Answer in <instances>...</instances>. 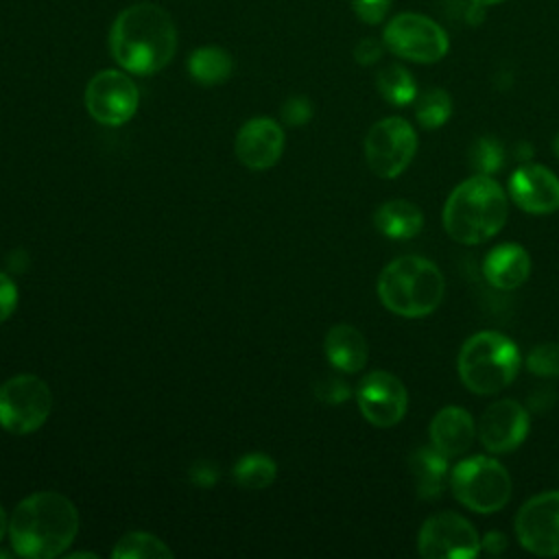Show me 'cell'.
<instances>
[{"label": "cell", "instance_id": "cell-1", "mask_svg": "<svg viewBox=\"0 0 559 559\" xmlns=\"http://www.w3.org/2000/svg\"><path fill=\"white\" fill-rule=\"evenodd\" d=\"M109 50L122 70L140 76L155 74L175 57V22L159 4H131L111 24Z\"/></svg>", "mask_w": 559, "mask_h": 559}, {"label": "cell", "instance_id": "cell-2", "mask_svg": "<svg viewBox=\"0 0 559 559\" xmlns=\"http://www.w3.org/2000/svg\"><path fill=\"white\" fill-rule=\"evenodd\" d=\"M79 533L76 507L59 491H35L17 502L9 520L15 555L52 559L63 555Z\"/></svg>", "mask_w": 559, "mask_h": 559}, {"label": "cell", "instance_id": "cell-3", "mask_svg": "<svg viewBox=\"0 0 559 559\" xmlns=\"http://www.w3.org/2000/svg\"><path fill=\"white\" fill-rule=\"evenodd\" d=\"M509 205L502 186L489 175L461 181L443 205V227L461 245H480L507 223Z\"/></svg>", "mask_w": 559, "mask_h": 559}, {"label": "cell", "instance_id": "cell-4", "mask_svg": "<svg viewBox=\"0 0 559 559\" xmlns=\"http://www.w3.org/2000/svg\"><path fill=\"white\" fill-rule=\"evenodd\" d=\"M443 293V273L421 255L395 258L378 277V297L382 306L406 319L430 314L441 304Z\"/></svg>", "mask_w": 559, "mask_h": 559}, {"label": "cell", "instance_id": "cell-5", "mask_svg": "<svg viewBox=\"0 0 559 559\" xmlns=\"http://www.w3.org/2000/svg\"><path fill=\"white\" fill-rule=\"evenodd\" d=\"M522 365V356L511 338L493 330L469 336L456 358L461 382L476 395H491L509 386Z\"/></svg>", "mask_w": 559, "mask_h": 559}, {"label": "cell", "instance_id": "cell-6", "mask_svg": "<svg viewBox=\"0 0 559 559\" xmlns=\"http://www.w3.org/2000/svg\"><path fill=\"white\" fill-rule=\"evenodd\" d=\"M450 489L469 511L496 513L511 498V476L496 459L472 456L454 465Z\"/></svg>", "mask_w": 559, "mask_h": 559}, {"label": "cell", "instance_id": "cell-7", "mask_svg": "<svg viewBox=\"0 0 559 559\" xmlns=\"http://www.w3.org/2000/svg\"><path fill=\"white\" fill-rule=\"evenodd\" d=\"M384 48L413 63H437L448 55V33L428 15L404 11L391 17L382 33Z\"/></svg>", "mask_w": 559, "mask_h": 559}, {"label": "cell", "instance_id": "cell-8", "mask_svg": "<svg viewBox=\"0 0 559 559\" xmlns=\"http://www.w3.org/2000/svg\"><path fill=\"white\" fill-rule=\"evenodd\" d=\"M52 408L48 384L33 373H17L0 384V426L13 435L39 430Z\"/></svg>", "mask_w": 559, "mask_h": 559}, {"label": "cell", "instance_id": "cell-9", "mask_svg": "<svg viewBox=\"0 0 559 559\" xmlns=\"http://www.w3.org/2000/svg\"><path fill=\"white\" fill-rule=\"evenodd\" d=\"M417 151L415 129L397 116H389L371 124L365 138V159L373 175L395 179L413 162Z\"/></svg>", "mask_w": 559, "mask_h": 559}, {"label": "cell", "instance_id": "cell-10", "mask_svg": "<svg viewBox=\"0 0 559 559\" xmlns=\"http://www.w3.org/2000/svg\"><path fill=\"white\" fill-rule=\"evenodd\" d=\"M417 550L424 559H472L480 552V537L463 515L439 511L421 524Z\"/></svg>", "mask_w": 559, "mask_h": 559}, {"label": "cell", "instance_id": "cell-11", "mask_svg": "<svg viewBox=\"0 0 559 559\" xmlns=\"http://www.w3.org/2000/svg\"><path fill=\"white\" fill-rule=\"evenodd\" d=\"M140 105L138 85L120 70H103L94 74L85 87V107L90 116L107 127L129 122Z\"/></svg>", "mask_w": 559, "mask_h": 559}, {"label": "cell", "instance_id": "cell-12", "mask_svg": "<svg viewBox=\"0 0 559 559\" xmlns=\"http://www.w3.org/2000/svg\"><path fill=\"white\" fill-rule=\"evenodd\" d=\"M515 535L528 552L559 557V491H544L528 498L515 515Z\"/></svg>", "mask_w": 559, "mask_h": 559}, {"label": "cell", "instance_id": "cell-13", "mask_svg": "<svg viewBox=\"0 0 559 559\" xmlns=\"http://www.w3.org/2000/svg\"><path fill=\"white\" fill-rule=\"evenodd\" d=\"M362 417L378 428H391L402 421L408 406V393L400 378L389 371L367 373L356 391Z\"/></svg>", "mask_w": 559, "mask_h": 559}, {"label": "cell", "instance_id": "cell-14", "mask_svg": "<svg viewBox=\"0 0 559 559\" xmlns=\"http://www.w3.org/2000/svg\"><path fill=\"white\" fill-rule=\"evenodd\" d=\"M528 435V411L515 400L489 404L478 424L480 443L491 454L515 450Z\"/></svg>", "mask_w": 559, "mask_h": 559}, {"label": "cell", "instance_id": "cell-15", "mask_svg": "<svg viewBox=\"0 0 559 559\" xmlns=\"http://www.w3.org/2000/svg\"><path fill=\"white\" fill-rule=\"evenodd\" d=\"M234 151L238 162L247 168L266 170L275 166L284 153V129L271 118H251L238 129Z\"/></svg>", "mask_w": 559, "mask_h": 559}, {"label": "cell", "instance_id": "cell-16", "mask_svg": "<svg viewBox=\"0 0 559 559\" xmlns=\"http://www.w3.org/2000/svg\"><path fill=\"white\" fill-rule=\"evenodd\" d=\"M509 194L528 214H552L559 210V179L539 164L520 166L509 179Z\"/></svg>", "mask_w": 559, "mask_h": 559}, {"label": "cell", "instance_id": "cell-17", "mask_svg": "<svg viewBox=\"0 0 559 559\" xmlns=\"http://www.w3.org/2000/svg\"><path fill=\"white\" fill-rule=\"evenodd\" d=\"M485 280L498 290H513L522 286L531 273V258L518 242L496 245L483 262Z\"/></svg>", "mask_w": 559, "mask_h": 559}, {"label": "cell", "instance_id": "cell-18", "mask_svg": "<svg viewBox=\"0 0 559 559\" xmlns=\"http://www.w3.org/2000/svg\"><path fill=\"white\" fill-rule=\"evenodd\" d=\"M474 437V419L461 406H445L430 421V443L445 456H459L467 452Z\"/></svg>", "mask_w": 559, "mask_h": 559}, {"label": "cell", "instance_id": "cell-19", "mask_svg": "<svg viewBox=\"0 0 559 559\" xmlns=\"http://www.w3.org/2000/svg\"><path fill=\"white\" fill-rule=\"evenodd\" d=\"M325 356L332 367L345 373H356L365 367L369 347L362 332L349 323L332 325L323 341Z\"/></svg>", "mask_w": 559, "mask_h": 559}, {"label": "cell", "instance_id": "cell-20", "mask_svg": "<svg viewBox=\"0 0 559 559\" xmlns=\"http://www.w3.org/2000/svg\"><path fill=\"white\" fill-rule=\"evenodd\" d=\"M408 469L415 483V491L421 500H437L441 498L448 476V456L439 452L435 445L417 448L408 459Z\"/></svg>", "mask_w": 559, "mask_h": 559}, {"label": "cell", "instance_id": "cell-21", "mask_svg": "<svg viewBox=\"0 0 559 559\" xmlns=\"http://www.w3.org/2000/svg\"><path fill=\"white\" fill-rule=\"evenodd\" d=\"M373 225L386 238L406 240L421 231L424 214L413 201L391 199L378 205V210L373 212Z\"/></svg>", "mask_w": 559, "mask_h": 559}, {"label": "cell", "instance_id": "cell-22", "mask_svg": "<svg viewBox=\"0 0 559 559\" xmlns=\"http://www.w3.org/2000/svg\"><path fill=\"white\" fill-rule=\"evenodd\" d=\"M234 59L225 48L201 46L188 57V72L201 85H218L229 79Z\"/></svg>", "mask_w": 559, "mask_h": 559}, {"label": "cell", "instance_id": "cell-23", "mask_svg": "<svg viewBox=\"0 0 559 559\" xmlns=\"http://www.w3.org/2000/svg\"><path fill=\"white\" fill-rule=\"evenodd\" d=\"M376 87L380 96L395 107L411 105L417 98V83L413 74L400 63L384 66L376 76Z\"/></svg>", "mask_w": 559, "mask_h": 559}, {"label": "cell", "instance_id": "cell-24", "mask_svg": "<svg viewBox=\"0 0 559 559\" xmlns=\"http://www.w3.org/2000/svg\"><path fill=\"white\" fill-rule=\"evenodd\" d=\"M111 557L114 559H170L173 550L159 537L144 531H133L118 539V544L111 550Z\"/></svg>", "mask_w": 559, "mask_h": 559}, {"label": "cell", "instance_id": "cell-25", "mask_svg": "<svg viewBox=\"0 0 559 559\" xmlns=\"http://www.w3.org/2000/svg\"><path fill=\"white\" fill-rule=\"evenodd\" d=\"M277 465L264 452H249L234 465V478L245 489H264L275 480Z\"/></svg>", "mask_w": 559, "mask_h": 559}, {"label": "cell", "instance_id": "cell-26", "mask_svg": "<svg viewBox=\"0 0 559 559\" xmlns=\"http://www.w3.org/2000/svg\"><path fill=\"white\" fill-rule=\"evenodd\" d=\"M415 103V118L424 129H439L452 116V98L441 87H430L417 94Z\"/></svg>", "mask_w": 559, "mask_h": 559}, {"label": "cell", "instance_id": "cell-27", "mask_svg": "<svg viewBox=\"0 0 559 559\" xmlns=\"http://www.w3.org/2000/svg\"><path fill=\"white\" fill-rule=\"evenodd\" d=\"M469 164L478 175H491L502 166V146L496 138H478L469 148Z\"/></svg>", "mask_w": 559, "mask_h": 559}, {"label": "cell", "instance_id": "cell-28", "mask_svg": "<svg viewBox=\"0 0 559 559\" xmlns=\"http://www.w3.org/2000/svg\"><path fill=\"white\" fill-rule=\"evenodd\" d=\"M526 369L542 378L559 376V343L535 345L526 354Z\"/></svg>", "mask_w": 559, "mask_h": 559}, {"label": "cell", "instance_id": "cell-29", "mask_svg": "<svg viewBox=\"0 0 559 559\" xmlns=\"http://www.w3.org/2000/svg\"><path fill=\"white\" fill-rule=\"evenodd\" d=\"M352 9L360 22L373 26L386 17L391 0H352Z\"/></svg>", "mask_w": 559, "mask_h": 559}, {"label": "cell", "instance_id": "cell-30", "mask_svg": "<svg viewBox=\"0 0 559 559\" xmlns=\"http://www.w3.org/2000/svg\"><path fill=\"white\" fill-rule=\"evenodd\" d=\"M312 105L306 96H293L282 105V120L290 127H301L310 120Z\"/></svg>", "mask_w": 559, "mask_h": 559}, {"label": "cell", "instance_id": "cell-31", "mask_svg": "<svg viewBox=\"0 0 559 559\" xmlns=\"http://www.w3.org/2000/svg\"><path fill=\"white\" fill-rule=\"evenodd\" d=\"M314 391H317V397H319L321 402H325V404H341V402H345L347 395H349L347 384H345L343 380H338V378H325V380H321Z\"/></svg>", "mask_w": 559, "mask_h": 559}, {"label": "cell", "instance_id": "cell-32", "mask_svg": "<svg viewBox=\"0 0 559 559\" xmlns=\"http://www.w3.org/2000/svg\"><path fill=\"white\" fill-rule=\"evenodd\" d=\"M17 306V286L15 282L0 271V323H4Z\"/></svg>", "mask_w": 559, "mask_h": 559}, {"label": "cell", "instance_id": "cell-33", "mask_svg": "<svg viewBox=\"0 0 559 559\" xmlns=\"http://www.w3.org/2000/svg\"><path fill=\"white\" fill-rule=\"evenodd\" d=\"M384 52V41H378L373 37H365L356 44L354 48V59L360 63V66H373L376 61H380Z\"/></svg>", "mask_w": 559, "mask_h": 559}, {"label": "cell", "instance_id": "cell-34", "mask_svg": "<svg viewBox=\"0 0 559 559\" xmlns=\"http://www.w3.org/2000/svg\"><path fill=\"white\" fill-rule=\"evenodd\" d=\"M190 478L199 487H212L216 483V478H218V469L210 461H197L192 465V469H190Z\"/></svg>", "mask_w": 559, "mask_h": 559}, {"label": "cell", "instance_id": "cell-35", "mask_svg": "<svg viewBox=\"0 0 559 559\" xmlns=\"http://www.w3.org/2000/svg\"><path fill=\"white\" fill-rule=\"evenodd\" d=\"M480 550L489 555H500L507 550V535L500 531H489L485 537H480Z\"/></svg>", "mask_w": 559, "mask_h": 559}, {"label": "cell", "instance_id": "cell-36", "mask_svg": "<svg viewBox=\"0 0 559 559\" xmlns=\"http://www.w3.org/2000/svg\"><path fill=\"white\" fill-rule=\"evenodd\" d=\"M7 531H9V520H7V513H4V509L0 507V542H2V537L7 535Z\"/></svg>", "mask_w": 559, "mask_h": 559}, {"label": "cell", "instance_id": "cell-37", "mask_svg": "<svg viewBox=\"0 0 559 559\" xmlns=\"http://www.w3.org/2000/svg\"><path fill=\"white\" fill-rule=\"evenodd\" d=\"M474 2H478V4H483V7H491V4H500V2H507V0H474Z\"/></svg>", "mask_w": 559, "mask_h": 559}, {"label": "cell", "instance_id": "cell-38", "mask_svg": "<svg viewBox=\"0 0 559 559\" xmlns=\"http://www.w3.org/2000/svg\"><path fill=\"white\" fill-rule=\"evenodd\" d=\"M79 557H96L94 552H72V555H68V559H79Z\"/></svg>", "mask_w": 559, "mask_h": 559}, {"label": "cell", "instance_id": "cell-39", "mask_svg": "<svg viewBox=\"0 0 559 559\" xmlns=\"http://www.w3.org/2000/svg\"><path fill=\"white\" fill-rule=\"evenodd\" d=\"M552 148H555V153H557V157H559V133H557L555 142H552Z\"/></svg>", "mask_w": 559, "mask_h": 559}]
</instances>
